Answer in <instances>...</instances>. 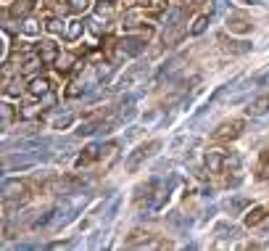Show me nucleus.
Here are the masks:
<instances>
[{
  "mask_svg": "<svg viewBox=\"0 0 269 251\" xmlns=\"http://www.w3.org/2000/svg\"><path fill=\"white\" fill-rule=\"evenodd\" d=\"M156 148H159V140H151V143L140 146V148H137V151H135L132 156H129V162H127V170H129V172H135V170H137V164H140L143 159H148V156H151V154L156 151Z\"/></svg>",
  "mask_w": 269,
  "mask_h": 251,
  "instance_id": "obj_1",
  "label": "nucleus"
},
{
  "mask_svg": "<svg viewBox=\"0 0 269 251\" xmlns=\"http://www.w3.org/2000/svg\"><path fill=\"white\" fill-rule=\"evenodd\" d=\"M240 130H243V122L240 119H233V122L222 124L217 132H214V140H233V138L240 135Z\"/></svg>",
  "mask_w": 269,
  "mask_h": 251,
  "instance_id": "obj_2",
  "label": "nucleus"
},
{
  "mask_svg": "<svg viewBox=\"0 0 269 251\" xmlns=\"http://www.w3.org/2000/svg\"><path fill=\"white\" fill-rule=\"evenodd\" d=\"M37 50H40V58L45 64H53L55 58H58V50H55V45L50 40H40L37 42Z\"/></svg>",
  "mask_w": 269,
  "mask_h": 251,
  "instance_id": "obj_3",
  "label": "nucleus"
},
{
  "mask_svg": "<svg viewBox=\"0 0 269 251\" xmlns=\"http://www.w3.org/2000/svg\"><path fill=\"white\" fill-rule=\"evenodd\" d=\"M267 108H269V96H259L251 106H248V114L251 116H262L267 114Z\"/></svg>",
  "mask_w": 269,
  "mask_h": 251,
  "instance_id": "obj_4",
  "label": "nucleus"
},
{
  "mask_svg": "<svg viewBox=\"0 0 269 251\" xmlns=\"http://www.w3.org/2000/svg\"><path fill=\"white\" fill-rule=\"evenodd\" d=\"M48 88H50V82L45 80V77H37V80L29 82V92H32V96H45Z\"/></svg>",
  "mask_w": 269,
  "mask_h": 251,
  "instance_id": "obj_5",
  "label": "nucleus"
},
{
  "mask_svg": "<svg viewBox=\"0 0 269 251\" xmlns=\"http://www.w3.org/2000/svg\"><path fill=\"white\" fill-rule=\"evenodd\" d=\"M32 6H34V0H16V6H13V16L16 18H21L32 11Z\"/></svg>",
  "mask_w": 269,
  "mask_h": 251,
  "instance_id": "obj_6",
  "label": "nucleus"
},
{
  "mask_svg": "<svg viewBox=\"0 0 269 251\" xmlns=\"http://www.w3.org/2000/svg\"><path fill=\"white\" fill-rule=\"evenodd\" d=\"M230 26H233L235 32H243V30H248L251 24H248V18H246L243 14H233V16H230Z\"/></svg>",
  "mask_w": 269,
  "mask_h": 251,
  "instance_id": "obj_7",
  "label": "nucleus"
},
{
  "mask_svg": "<svg viewBox=\"0 0 269 251\" xmlns=\"http://www.w3.org/2000/svg\"><path fill=\"white\" fill-rule=\"evenodd\" d=\"M264 217H267V209L256 206L254 212H248V217H246V225H248V228H254V225H259V222H262Z\"/></svg>",
  "mask_w": 269,
  "mask_h": 251,
  "instance_id": "obj_8",
  "label": "nucleus"
},
{
  "mask_svg": "<svg viewBox=\"0 0 269 251\" xmlns=\"http://www.w3.org/2000/svg\"><path fill=\"white\" fill-rule=\"evenodd\" d=\"M206 164H209V170L219 172V170H222V156H219V154H209V156H206Z\"/></svg>",
  "mask_w": 269,
  "mask_h": 251,
  "instance_id": "obj_9",
  "label": "nucleus"
},
{
  "mask_svg": "<svg viewBox=\"0 0 269 251\" xmlns=\"http://www.w3.org/2000/svg\"><path fill=\"white\" fill-rule=\"evenodd\" d=\"M79 32H82V24L74 22V24L69 26V30H66V37H69V40H74V37H79Z\"/></svg>",
  "mask_w": 269,
  "mask_h": 251,
  "instance_id": "obj_10",
  "label": "nucleus"
},
{
  "mask_svg": "<svg viewBox=\"0 0 269 251\" xmlns=\"http://www.w3.org/2000/svg\"><path fill=\"white\" fill-rule=\"evenodd\" d=\"M203 30H206V16H201V18H198V22H196V24H193V30H190V32H193V34H201Z\"/></svg>",
  "mask_w": 269,
  "mask_h": 251,
  "instance_id": "obj_11",
  "label": "nucleus"
},
{
  "mask_svg": "<svg viewBox=\"0 0 269 251\" xmlns=\"http://www.w3.org/2000/svg\"><path fill=\"white\" fill-rule=\"evenodd\" d=\"M69 6H71V11H85L87 0H69Z\"/></svg>",
  "mask_w": 269,
  "mask_h": 251,
  "instance_id": "obj_12",
  "label": "nucleus"
},
{
  "mask_svg": "<svg viewBox=\"0 0 269 251\" xmlns=\"http://www.w3.org/2000/svg\"><path fill=\"white\" fill-rule=\"evenodd\" d=\"M48 30H53V32H61V30H63V24L58 22V18H53V22L48 24Z\"/></svg>",
  "mask_w": 269,
  "mask_h": 251,
  "instance_id": "obj_13",
  "label": "nucleus"
},
{
  "mask_svg": "<svg viewBox=\"0 0 269 251\" xmlns=\"http://www.w3.org/2000/svg\"><path fill=\"white\" fill-rule=\"evenodd\" d=\"M8 119H11V106H3V127H8Z\"/></svg>",
  "mask_w": 269,
  "mask_h": 251,
  "instance_id": "obj_14",
  "label": "nucleus"
},
{
  "mask_svg": "<svg viewBox=\"0 0 269 251\" xmlns=\"http://www.w3.org/2000/svg\"><path fill=\"white\" fill-rule=\"evenodd\" d=\"M24 30H26V34H37V24H26Z\"/></svg>",
  "mask_w": 269,
  "mask_h": 251,
  "instance_id": "obj_15",
  "label": "nucleus"
}]
</instances>
